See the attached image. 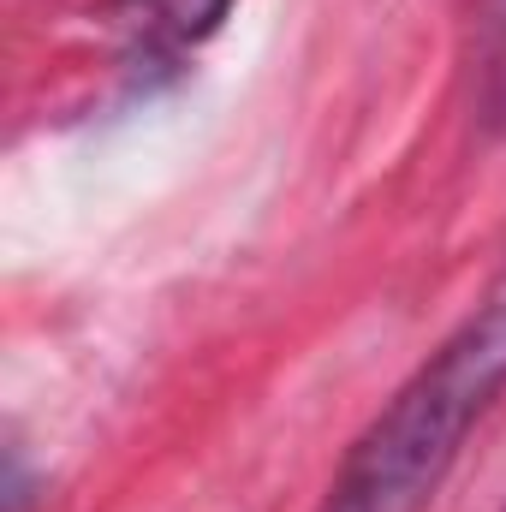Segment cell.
<instances>
[{"mask_svg":"<svg viewBox=\"0 0 506 512\" xmlns=\"http://www.w3.org/2000/svg\"><path fill=\"white\" fill-rule=\"evenodd\" d=\"M489 24H495V30H506V0H489Z\"/></svg>","mask_w":506,"mask_h":512,"instance_id":"obj_3","label":"cell"},{"mask_svg":"<svg viewBox=\"0 0 506 512\" xmlns=\"http://www.w3.org/2000/svg\"><path fill=\"white\" fill-rule=\"evenodd\" d=\"M506 387V298L477 310L340 465L322 512H423L447 483L465 435Z\"/></svg>","mask_w":506,"mask_h":512,"instance_id":"obj_1","label":"cell"},{"mask_svg":"<svg viewBox=\"0 0 506 512\" xmlns=\"http://www.w3.org/2000/svg\"><path fill=\"white\" fill-rule=\"evenodd\" d=\"M227 6L233 0H143V12L161 24V30H173V36H209L221 18H227Z\"/></svg>","mask_w":506,"mask_h":512,"instance_id":"obj_2","label":"cell"}]
</instances>
